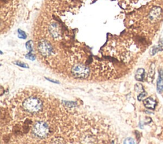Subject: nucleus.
Returning a JSON list of instances; mask_svg holds the SVG:
<instances>
[{"instance_id": "1", "label": "nucleus", "mask_w": 163, "mask_h": 144, "mask_svg": "<svg viewBox=\"0 0 163 144\" xmlns=\"http://www.w3.org/2000/svg\"><path fill=\"white\" fill-rule=\"evenodd\" d=\"M23 107L27 112L31 113L38 112L42 108V102L36 97H30L24 102Z\"/></svg>"}, {"instance_id": "2", "label": "nucleus", "mask_w": 163, "mask_h": 144, "mask_svg": "<svg viewBox=\"0 0 163 144\" xmlns=\"http://www.w3.org/2000/svg\"><path fill=\"white\" fill-rule=\"evenodd\" d=\"M33 132L37 137L44 138L49 133V127L45 122L38 121L33 126Z\"/></svg>"}, {"instance_id": "3", "label": "nucleus", "mask_w": 163, "mask_h": 144, "mask_svg": "<svg viewBox=\"0 0 163 144\" xmlns=\"http://www.w3.org/2000/svg\"><path fill=\"white\" fill-rule=\"evenodd\" d=\"M89 69L82 64H76L71 69L72 75L77 78L85 79L89 76Z\"/></svg>"}, {"instance_id": "4", "label": "nucleus", "mask_w": 163, "mask_h": 144, "mask_svg": "<svg viewBox=\"0 0 163 144\" xmlns=\"http://www.w3.org/2000/svg\"><path fill=\"white\" fill-rule=\"evenodd\" d=\"M38 49L40 54L43 57H48L52 53L53 49L50 43L47 40H41L38 45Z\"/></svg>"}, {"instance_id": "5", "label": "nucleus", "mask_w": 163, "mask_h": 144, "mask_svg": "<svg viewBox=\"0 0 163 144\" xmlns=\"http://www.w3.org/2000/svg\"><path fill=\"white\" fill-rule=\"evenodd\" d=\"M49 32L55 39L60 38L61 36V30L59 26L56 23H52L49 26Z\"/></svg>"}, {"instance_id": "6", "label": "nucleus", "mask_w": 163, "mask_h": 144, "mask_svg": "<svg viewBox=\"0 0 163 144\" xmlns=\"http://www.w3.org/2000/svg\"><path fill=\"white\" fill-rule=\"evenodd\" d=\"M157 91L159 93H162L163 91V69L159 71V76L157 81Z\"/></svg>"}, {"instance_id": "7", "label": "nucleus", "mask_w": 163, "mask_h": 144, "mask_svg": "<svg viewBox=\"0 0 163 144\" xmlns=\"http://www.w3.org/2000/svg\"><path fill=\"white\" fill-rule=\"evenodd\" d=\"M143 104L145 107L152 110H154L156 106V102L150 97L145 99L143 100Z\"/></svg>"}, {"instance_id": "8", "label": "nucleus", "mask_w": 163, "mask_h": 144, "mask_svg": "<svg viewBox=\"0 0 163 144\" xmlns=\"http://www.w3.org/2000/svg\"><path fill=\"white\" fill-rule=\"evenodd\" d=\"M145 78V70L143 69H138L135 74V79L137 81H142Z\"/></svg>"}, {"instance_id": "9", "label": "nucleus", "mask_w": 163, "mask_h": 144, "mask_svg": "<svg viewBox=\"0 0 163 144\" xmlns=\"http://www.w3.org/2000/svg\"><path fill=\"white\" fill-rule=\"evenodd\" d=\"M155 64H152L150 67V69H149L148 74V81H152V80H153L154 74H155Z\"/></svg>"}, {"instance_id": "10", "label": "nucleus", "mask_w": 163, "mask_h": 144, "mask_svg": "<svg viewBox=\"0 0 163 144\" xmlns=\"http://www.w3.org/2000/svg\"><path fill=\"white\" fill-rule=\"evenodd\" d=\"M162 50H163V48L162 47V45H161H161H159V46H155V47H154L152 48L150 53L151 55H154L155 54H157V52L160 51Z\"/></svg>"}, {"instance_id": "11", "label": "nucleus", "mask_w": 163, "mask_h": 144, "mask_svg": "<svg viewBox=\"0 0 163 144\" xmlns=\"http://www.w3.org/2000/svg\"><path fill=\"white\" fill-rule=\"evenodd\" d=\"M18 36L19 38H20V39H23V40H25L27 38L26 33L21 29L18 30Z\"/></svg>"}, {"instance_id": "12", "label": "nucleus", "mask_w": 163, "mask_h": 144, "mask_svg": "<svg viewBox=\"0 0 163 144\" xmlns=\"http://www.w3.org/2000/svg\"><path fill=\"white\" fill-rule=\"evenodd\" d=\"M134 89L138 92H141H141H144L143 88V86H142V85H141V84H136V85H135Z\"/></svg>"}, {"instance_id": "13", "label": "nucleus", "mask_w": 163, "mask_h": 144, "mask_svg": "<svg viewBox=\"0 0 163 144\" xmlns=\"http://www.w3.org/2000/svg\"><path fill=\"white\" fill-rule=\"evenodd\" d=\"M14 64H16V65H19V66L22 67H24V68H29L28 65H27L26 64H24V63H23V62H22L17 61V62H14Z\"/></svg>"}, {"instance_id": "14", "label": "nucleus", "mask_w": 163, "mask_h": 144, "mask_svg": "<svg viewBox=\"0 0 163 144\" xmlns=\"http://www.w3.org/2000/svg\"><path fill=\"white\" fill-rule=\"evenodd\" d=\"M147 92H143L140 93V94L139 95H138V100L141 101V100H143L144 98H145V97L147 96Z\"/></svg>"}, {"instance_id": "15", "label": "nucleus", "mask_w": 163, "mask_h": 144, "mask_svg": "<svg viewBox=\"0 0 163 144\" xmlns=\"http://www.w3.org/2000/svg\"><path fill=\"white\" fill-rule=\"evenodd\" d=\"M26 58L29 59V60H31V61H34L35 60V56L34 55H33L32 54H29L26 55Z\"/></svg>"}, {"instance_id": "16", "label": "nucleus", "mask_w": 163, "mask_h": 144, "mask_svg": "<svg viewBox=\"0 0 163 144\" xmlns=\"http://www.w3.org/2000/svg\"><path fill=\"white\" fill-rule=\"evenodd\" d=\"M134 140L132 138H127L124 140V143H134Z\"/></svg>"}, {"instance_id": "17", "label": "nucleus", "mask_w": 163, "mask_h": 144, "mask_svg": "<svg viewBox=\"0 0 163 144\" xmlns=\"http://www.w3.org/2000/svg\"><path fill=\"white\" fill-rule=\"evenodd\" d=\"M45 79H47L48 81H52V82H53V83H57V84L59 83V81H54V80H53V79H50L46 78H45Z\"/></svg>"}, {"instance_id": "18", "label": "nucleus", "mask_w": 163, "mask_h": 144, "mask_svg": "<svg viewBox=\"0 0 163 144\" xmlns=\"http://www.w3.org/2000/svg\"><path fill=\"white\" fill-rule=\"evenodd\" d=\"M160 43H161V45H162V46H163V38L160 40Z\"/></svg>"}]
</instances>
